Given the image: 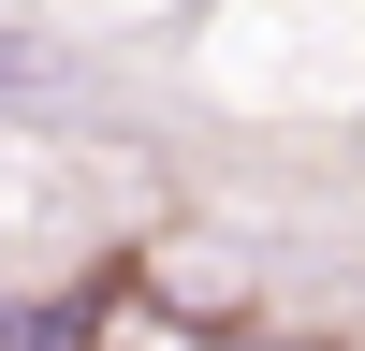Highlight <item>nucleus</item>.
Segmentation results:
<instances>
[{"label":"nucleus","instance_id":"f03ea898","mask_svg":"<svg viewBox=\"0 0 365 351\" xmlns=\"http://www.w3.org/2000/svg\"><path fill=\"white\" fill-rule=\"evenodd\" d=\"M0 73H15V44H0Z\"/></svg>","mask_w":365,"mask_h":351},{"label":"nucleus","instance_id":"f257e3e1","mask_svg":"<svg viewBox=\"0 0 365 351\" xmlns=\"http://www.w3.org/2000/svg\"><path fill=\"white\" fill-rule=\"evenodd\" d=\"M88 307H0V351H73Z\"/></svg>","mask_w":365,"mask_h":351}]
</instances>
